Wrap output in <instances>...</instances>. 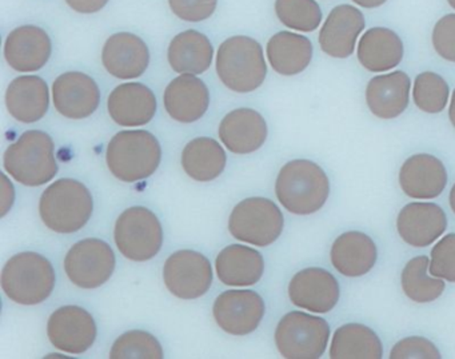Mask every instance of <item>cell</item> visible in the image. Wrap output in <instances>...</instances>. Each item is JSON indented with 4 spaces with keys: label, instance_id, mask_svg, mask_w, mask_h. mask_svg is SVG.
I'll use <instances>...</instances> for the list:
<instances>
[{
    "label": "cell",
    "instance_id": "cell-44",
    "mask_svg": "<svg viewBox=\"0 0 455 359\" xmlns=\"http://www.w3.org/2000/svg\"><path fill=\"white\" fill-rule=\"evenodd\" d=\"M449 119L455 129V89L454 92H452L451 102H450Z\"/></svg>",
    "mask_w": 455,
    "mask_h": 359
},
{
    "label": "cell",
    "instance_id": "cell-40",
    "mask_svg": "<svg viewBox=\"0 0 455 359\" xmlns=\"http://www.w3.org/2000/svg\"><path fill=\"white\" fill-rule=\"evenodd\" d=\"M431 42L442 60L455 63V14L444 15L435 23Z\"/></svg>",
    "mask_w": 455,
    "mask_h": 359
},
{
    "label": "cell",
    "instance_id": "cell-34",
    "mask_svg": "<svg viewBox=\"0 0 455 359\" xmlns=\"http://www.w3.org/2000/svg\"><path fill=\"white\" fill-rule=\"evenodd\" d=\"M275 14L282 25L299 33H313L323 18L315 0H275Z\"/></svg>",
    "mask_w": 455,
    "mask_h": 359
},
{
    "label": "cell",
    "instance_id": "cell-32",
    "mask_svg": "<svg viewBox=\"0 0 455 359\" xmlns=\"http://www.w3.org/2000/svg\"><path fill=\"white\" fill-rule=\"evenodd\" d=\"M329 355L331 359H380L382 340L366 324H343L332 335Z\"/></svg>",
    "mask_w": 455,
    "mask_h": 359
},
{
    "label": "cell",
    "instance_id": "cell-39",
    "mask_svg": "<svg viewBox=\"0 0 455 359\" xmlns=\"http://www.w3.org/2000/svg\"><path fill=\"white\" fill-rule=\"evenodd\" d=\"M169 6L172 14L180 20L198 23L214 15L218 0H169Z\"/></svg>",
    "mask_w": 455,
    "mask_h": 359
},
{
    "label": "cell",
    "instance_id": "cell-37",
    "mask_svg": "<svg viewBox=\"0 0 455 359\" xmlns=\"http://www.w3.org/2000/svg\"><path fill=\"white\" fill-rule=\"evenodd\" d=\"M428 273L435 278L455 283V233L442 236L433 247Z\"/></svg>",
    "mask_w": 455,
    "mask_h": 359
},
{
    "label": "cell",
    "instance_id": "cell-23",
    "mask_svg": "<svg viewBox=\"0 0 455 359\" xmlns=\"http://www.w3.org/2000/svg\"><path fill=\"white\" fill-rule=\"evenodd\" d=\"M111 119L119 126L142 127L153 121L156 98L146 84H124L111 92L108 100Z\"/></svg>",
    "mask_w": 455,
    "mask_h": 359
},
{
    "label": "cell",
    "instance_id": "cell-24",
    "mask_svg": "<svg viewBox=\"0 0 455 359\" xmlns=\"http://www.w3.org/2000/svg\"><path fill=\"white\" fill-rule=\"evenodd\" d=\"M411 81L403 71L374 76L367 84L366 103L372 116L379 119H395L406 111L410 103Z\"/></svg>",
    "mask_w": 455,
    "mask_h": 359
},
{
    "label": "cell",
    "instance_id": "cell-19",
    "mask_svg": "<svg viewBox=\"0 0 455 359\" xmlns=\"http://www.w3.org/2000/svg\"><path fill=\"white\" fill-rule=\"evenodd\" d=\"M102 63L116 78H140L150 66V50L135 34H113L103 46Z\"/></svg>",
    "mask_w": 455,
    "mask_h": 359
},
{
    "label": "cell",
    "instance_id": "cell-11",
    "mask_svg": "<svg viewBox=\"0 0 455 359\" xmlns=\"http://www.w3.org/2000/svg\"><path fill=\"white\" fill-rule=\"evenodd\" d=\"M212 278L209 258L194 250L175 251L164 262V284L180 299L193 300L204 297L212 287Z\"/></svg>",
    "mask_w": 455,
    "mask_h": 359
},
{
    "label": "cell",
    "instance_id": "cell-3",
    "mask_svg": "<svg viewBox=\"0 0 455 359\" xmlns=\"http://www.w3.org/2000/svg\"><path fill=\"white\" fill-rule=\"evenodd\" d=\"M161 161V143L146 130L118 132L106 151V162L111 174L126 183L151 177L158 170Z\"/></svg>",
    "mask_w": 455,
    "mask_h": 359
},
{
    "label": "cell",
    "instance_id": "cell-33",
    "mask_svg": "<svg viewBox=\"0 0 455 359\" xmlns=\"http://www.w3.org/2000/svg\"><path fill=\"white\" fill-rule=\"evenodd\" d=\"M428 267H430L428 258L426 255H418L411 258L402 271V290L412 302H434L443 294V279L428 276Z\"/></svg>",
    "mask_w": 455,
    "mask_h": 359
},
{
    "label": "cell",
    "instance_id": "cell-29",
    "mask_svg": "<svg viewBox=\"0 0 455 359\" xmlns=\"http://www.w3.org/2000/svg\"><path fill=\"white\" fill-rule=\"evenodd\" d=\"M214 58V47L204 34L183 31L170 42L167 60L178 74L201 76L209 70Z\"/></svg>",
    "mask_w": 455,
    "mask_h": 359
},
{
    "label": "cell",
    "instance_id": "cell-28",
    "mask_svg": "<svg viewBox=\"0 0 455 359\" xmlns=\"http://www.w3.org/2000/svg\"><path fill=\"white\" fill-rule=\"evenodd\" d=\"M403 42L390 28H372L359 39V63L370 73H386L401 65Z\"/></svg>",
    "mask_w": 455,
    "mask_h": 359
},
{
    "label": "cell",
    "instance_id": "cell-26",
    "mask_svg": "<svg viewBox=\"0 0 455 359\" xmlns=\"http://www.w3.org/2000/svg\"><path fill=\"white\" fill-rule=\"evenodd\" d=\"M49 106V86L41 76H18L7 87L6 108L15 121L36 124L44 118Z\"/></svg>",
    "mask_w": 455,
    "mask_h": 359
},
{
    "label": "cell",
    "instance_id": "cell-27",
    "mask_svg": "<svg viewBox=\"0 0 455 359\" xmlns=\"http://www.w3.org/2000/svg\"><path fill=\"white\" fill-rule=\"evenodd\" d=\"M218 279L233 287L257 284L265 273V259L258 250L243 244H230L215 260Z\"/></svg>",
    "mask_w": 455,
    "mask_h": 359
},
{
    "label": "cell",
    "instance_id": "cell-45",
    "mask_svg": "<svg viewBox=\"0 0 455 359\" xmlns=\"http://www.w3.org/2000/svg\"><path fill=\"white\" fill-rule=\"evenodd\" d=\"M449 203L450 207H451V211L455 214V183L454 186H452L451 190H450Z\"/></svg>",
    "mask_w": 455,
    "mask_h": 359
},
{
    "label": "cell",
    "instance_id": "cell-2",
    "mask_svg": "<svg viewBox=\"0 0 455 359\" xmlns=\"http://www.w3.org/2000/svg\"><path fill=\"white\" fill-rule=\"evenodd\" d=\"M94 198L79 180L63 178L42 194L39 214L44 226L58 234H73L89 223Z\"/></svg>",
    "mask_w": 455,
    "mask_h": 359
},
{
    "label": "cell",
    "instance_id": "cell-25",
    "mask_svg": "<svg viewBox=\"0 0 455 359\" xmlns=\"http://www.w3.org/2000/svg\"><path fill=\"white\" fill-rule=\"evenodd\" d=\"M330 259L338 273L347 278H359L374 268L378 249L371 236L361 231L340 234L330 250Z\"/></svg>",
    "mask_w": 455,
    "mask_h": 359
},
{
    "label": "cell",
    "instance_id": "cell-41",
    "mask_svg": "<svg viewBox=\"0 0 455 359\" xmlns=\"http://www.w3.org/2000/svg\"><path fill=\"white\" fill-rule=\"evenodd\" d=\"M66 4L78 14H95L108 6V0H66Z\"/></svg>",
    "mask_w": 455,
    "mask_h": 359
},
{
    "label": "cell",
    "instance_id": "cell-4",
    "mask_svg": "<svg viewBox=\"0 0 455 359\" xmlns=\"http://www.w3.org/2000/svg\"><path fill=\"white\" fill-rule=\"evenodd\" d=\"M215 68L225 87L239 94L259 89L267 76L262 46L250 36L226 39L218 49Z\"/></svg>",
    "mask_w": 455,
    "mask_h": 359
},
{
    "label": "cell",
    "instance_id": "cell-13",
    "mask_svg": "<svg viewBox=\"0 0 455 359\" xmlns=\"http://www.w3.org/2000/svg\"><path fill=\"white\" fill-rule=\"evenodd\" d=\"M263 298L254 290H228L215 299L212 315L218 326L230 335H249L265 316Z\"/></svg>",
    "mask_w": 455,
    "mask_h": 359
},
{
    "label": "cell",
    "instance_id": "cell-20",
    "mask_svg": "<svg viewBox=\"0 0 455 359\" xmlns=\"http://www.w3.org/2000/svg\"><path fill=\"white\" fill-rule=\"evenodd\" d=\"M220 140L234 154L255 153L267 140L268 129L265 118L252 108H236L220 121Z\"/></svg>",
    "mask_w": 455,
    "mask_h": 359
},
{
    "label": "cell",
    "instance_id": "cell-30",
    "mask_svg": "<svg viewBox=\"0 0 455 359\" xmlns=\"http://www.w3.org/2000/svg\"><path fill=\"white\" fill-rule=\"evenodd\" d=\"M266 52L273 70L283 76L303 73L313 60L310 39L291 31H281L271 36Z\"/></svg>",
    "mask_w": 455,
    "mask_h": 359
},
{
    "label": "cell",
    "instance_id": "cell-43",
    "mask_svg": "<svg viewBox=\"0 0 455 359\" xmlns=\"http://www.w3.org/2000/svg\"><path fill=\"white\" fill-rule=\"evenodd\" d=\"M353 2L363 9H378V7L383 6L387 0H353Z\"/></svg>",
    "mask_w": 455,
    "mask_h": 359
},
{
    "label": "cell",
    "instance_id": "cell-5",
    "mask_svg": "<svg viewBox=\"0 0 455 359\" xmlns=\"http://www.w3.org/2000/svg\"><path fill=\"white\" fill-rule=\"evenodd\" d=\"M4 167L17 182L28 187L52 182L58 174L54 140L41 130L23 132L4 151Z\"/></svg>",
    "mask_w": 455,
    "mask_h": 359
},
{
    "label": "cell",
    "instance_id": "cell-10",
    "mask_svg": "<svg viewBox=\"0 0 455 359\" xmlns=\"http://www.w3.org/2000/svg\"><path fill=\"white\" fill-rule=\"evenodd\" d=\"M63 265L68 279L76 287L95 290L103 286L116 271V252L102 239H82L68 250Z\"/></svg>",
    "mask_w": 455,
    "mask_h": 359
},
{
    "label": "cell",
    "instance_id": "cell-35",
    "mask_svg": "<svg viewBox=\"0 0 455 359\" xmlns=\"http://www.w3.org/2000/svg\"><path fill=\"white\" fill-rule=\"evenodd\" d=\"M449 84L439 74L425 71L415 78L412 100L423 113H442L449 102Z\"/></svg>",
    "mask_w": 455,
    "mask_h": 359
},
{
    "label": "cell",
    "instance_id": "cell-9",
    "mask_svg": "<svg viewBox=\"0 0 455 359\" xmlns=\"http://www.w3.org/2000/svg\"><path fill=\"white\" fill-rule=\"evenodd\" d=\"M283 226L281 209L263 196H251L239 202L228 218L231 235L257 247H267L278 241Z\"/></svg>",
    "mask_w": 455,
    "mask_h": 359
},
{
    "label": "cell",
    "instance_id": "cell-15",
    "mask_svg": "<svg viewBox=\"0 0 455 359\" xmlns=\"http://www.w3.org/2000/svg\"><path fill=\"white\" fill-rule=\"evenodd\" d=\"M52 100L60 116L81 121L92 116L100 108V86L87 74L70 71L55 79Z\"/></svg>",
    "mask_w": 455,
    "mask_h": 359
},
{
    "label": "cell",
    "instance_id": "cell-38",
    "mask_svg": "<svg viewBox=\"0 0 455 359\" xmlns=\"http://www.w3.org/2000/svg\"><path fill=\"white\" fill-rule=\"evenodd\" d=\"M439 359L441 353L431 340L423 337H407L394 345L390 359Z\"/></svg>",
    "mask_w": 455,
    "mask_h": 359
},
{
    "label": "cell",
    "instance_id": "cell-16",
    "mask_svg": "<svg viewBox=\"0 0 455 359\" xmlns=\"http://www.w3.org/2000/svg\"><path fill=\"white\" fill-rule=\"evenodd\" d=\"M4 54L12 70L34 73L44 68L52 58V38L38 26H20L7 36Z\"/></svg>",
    "mask_w": 455,
    "mask_h": 359
},
{
    "label": "cell",
    "instance_id": "cell-8",
    "mask_svg": "<svg viewBox=\"0 0 455 359\" xmlns=\"http://www.w3.org/2000/svg\"><path fill=\"white\" fill-rule=\"evenodd\" d=\"M114 241L124 258L134 262H146L161 251L164 227L158 217L148 207H130L116 219Z\"/></svg>",
    "mask_w": 455,
    "mask_h": 359
},
{
    "label": "cell",
    "instance_id": "cell-12",
    "mask_svg": "<svg viewBox=\"0 0 455 359\" xmlns=\"http://www.w3.org/2000/svg\"><path fill=\"white\" fill-rule=\"evenodd\" d=\"M98 327L94 316L79 306L58 308L47 322V337L58 350L68 354H84L97 340Z\"/></svg>",
    "mask_w": 455,
    "mask_h": 359
},
{
    "label": "cell",
    "instance_id": "cell-21",
    "mask_svg": "<svg viewBox=\"0 0 455 359\" xmlns=\"http://www.w3.org/2000/svg\"><path fill=\"white\" fill-rule=\"evenodd\" d=\"M164 103L172 119L180 124H194L209 110L210 92L198 76L180 74L164 90Z\"/></svg>",
    "mask_w": 455,
    "mask_h": 359
},
{
    "label": "cell",
    "instance_id": "cell-6",
    "mask_svg": "<svg viewBox=\"0 0 455 359\" xmlns=\"http://www.w3.org/2000/svg\"><path fill=\"white\" fill-rule=\"evenodd\" d=\"M55 282L54 266L38 252H20L2 270V289L18 305L44 303L54 291Z\"/></svg>",
    "mask_w": 455,
    "mask_h": 359
},
{
    "label": "cell",
    "instance_id": "cell-7",
    "mask_svg": "<svg viewBox=\"0 0 455 359\" xmlns=\"http://www.w3.org/2000/svg\"><path fill=\"white\" fill-rule=\"evenodd\" d=\"M275 345L287 359H318L326 353L330 326L326 319L305 311H290L275 329Z\"/></svg>",
    "mask_w": 455,
    "mask_h": 359
},
{
    "label": "cell",
    "instance_id": "cell-42",
    "mask_svg": "<svg viewBox=\"0 0 455 359\" xmlns=\"http://www.w3.org/2000/svg\"><path fill=\"white\" fill-rule=\"evenodd\" d=\"M2 191H4V194H2V217H4L9 212V210L12 209L15 199L14 186L10 182L6 174H4V187H2Z\"/></svg>",
    "mask_w": 455,
    "mask_h": 359
},
{
    "label": "cell",
    "instance_id": "cell-22",
    "mask_svg": "<svg viewBox=\"0 0 455 359\" xmlns=\"http://www.w3.org/2000/svg\"><path fill=\"white\" fill-rule=\"evenodd\" d=\"M399 186L410 198H436L447 186L446 167L430 154H415L402 164Z\"/></svg>",
    "mask_w": 455,
    "mask_h": 359
},
{
    "label": "cell",
    "instance_id": "cell-18",
    "mask_svg": "<svg viewBox=\"0 0 455 359\" xmlns=\"http://www.w3.org/2000/svg\"><path fill=\"white\" fill-rule=\"evenodd\" d=\"M366 20L356 7L340 4L331 10L319 33V46L324 54L337 60L353 55L356 41L364 30Z\"/></svg>",
    "mask_w": 455,
    "mask_h": 359
},
{
    "label": "cell",
    "instance_id": "cell-14",
    "mask_svg": "<svg viewBox=\"0 0 455 359\" xmlns=\"http://www.w3.org/2000/svg\"><path fill=\"white\" fill-rule=\"evenodd\" d=\"M339 297V282L324 268H303L289 283V298L292 305L311 313H330L338 305Z\"/></svg>",
    "mask_w": 455,
    "mask_h": 359
},
{
    "label": "cell",
    "instance_id": "cell-17",
    "mask_svg": "<svg viewBox=\"0 0 455 359\" xmlns=\"http://www.w3.org/2000/svg\"><path fill=\"white\" fill-rule=\"evenodd\" d=\"M446 228V212L430 202L406 204L396 218V230L402 241L417 249L431 246Z\"/></svg>",
    "mask_w": 455,
    "mask_h": 359
},
{
    "label": "cell",
    "instance_id": "cell-46",
    "mask_svg": "<svg viewBox=\"0 0 455 359\" xmlns=\"http://www.w3.org/2000/svg\"><path fill=\"white\" fill-rule=\"evenodd\" d=\"M447 4H450V7L455 10V0H447Z\"/></svg>",
    "mask_w": 455,
    "mask_h": 359
},
{
    "label": "cell",
    "instance_id": "cell-1",
    "mask_svg": "<svg viewBox=\"0 0 455 359\" xmlns=\"http://www.w3.org/2000/svg\"><path fill=\"white\" fill-rule=\"evenodd\" d=\"M279 203L294 215H311L326 204L330 180L315 162L295 159L287 162L275 180Z\"/></svg>",
    "mask_w": 455,
    "mask_h": 359
},
{
    "label": "cell",
    "instance_id": "cell-31",
    "mask_svg": "<svg viewBox=\"0 0 455 359\" xmlns=\"http://www.w3.org/2000/svg\"><path fill=\"white\" fill-rule=\"evenodd\" d=\"M228 156L218 140L209 137L196 138L182 151V167L196 182H212L225 172Z\"/></svg>",
    "mask_w": 455,
    "mask_h": 359
},
{
    "label": "cell",
    "instance_id": "cell-36",
    "mask_svg": "<svg viewBox=\"0 0 455 359\" xmlns=\"http://www.w3.org/2000/svg\"><path fill=\"white\" fill-rule=\"evenodd\" d=\"M164 356L161 342L142 330L124 332L110 350L111 359H162Z\"/></svg>",
    "mask_w": 455,
    "mask_h": 359
}]
</instances>
